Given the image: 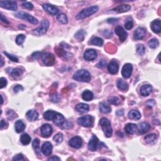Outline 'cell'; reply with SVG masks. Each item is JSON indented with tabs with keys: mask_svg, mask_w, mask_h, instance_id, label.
I'll return each mask as SVG.
<instances>
[{
	"mask_svg": "<svg viewBox=\"0 0 161 161\" xmlns=\"http://www.w3.org/2000/svg\"><path fill=\"white\" fill-rule=\"evenodd\" d=\"M40 132L42 136L45 138L49 137L53 132L52 127L49 124H44L41 127Z\"/></svg>",
	"mask_w": 161,
	"mask_h": 161,
	"instance_id": "cell-10",
	"label": "cell"
},
{
	"mask_svg": "<svg viewBox=\"0 0 161 161\" xmlns=\"http://www.w3.org/2000/svg\"><path fill=\"white\" fill-rule=\"evenodd\" d=\"M98 6H92L91 7L87 8L80 11L79 13L77 15L76 18L78 20H82V19L89 17L90 16L95 14L98 10Z\"/></svg>",
	"mask_w": 161,
	"mask_h": 161,
	"instance_id": "cell-2",
	"label": "cell"
},
{
	"mask_svg": "<svg viewBox=\"0 0 161 161\" xmlns=\"http://www.w3.org/2000/svg\"><path fill=\"white\" fill-rule=\"evenodd\" d=\"M15 17L20 19H23V20H27L28 22H30V23L34 25H37L38 23V21L36 18H35L34 17H33V16L29 15L28 13H25L23 11H20L17 13H16Z\"/></svg>",
	"mask_w": 161,
	"mask_h": 161,
	"instance_id": "cell-6",
	"label": "cell"
},
{
	"mask_svg": "<svg viewBox=\"0 0 161 161\" xmlns=\"http://www.w3.org/2000/svg\"><path fill=\"white\" fill-rule=\"evenodd\" d=\"M57 20L62 24H66L68 22V19H67V16L64 13H60L57 15Z\"/></svg>",
	"mask_w": 161,
	"mask_h": 161,
	"instance_id": "cell-36",
	"label": "cell"
},
{
	"mask_svg": "<svg viewBox=\"0 0 161 161\" xmlns=\"http://www.w3.org/2000/svg\"><path fill=\"white\" fill-rule=\"evenodd\" d=\"M74 79L78 80L79 82L83 83H89L91 79V77L90 73L88 70L85 69L79 70L76 71L73 76Z\"/></svg>",
	"mask_w": 161,
	"mask_h": 161,
	"instance_id": "cell-1",
	"label": "cell"
},
{
	"mask_svg": "<svg viewBox=\"0 0 161 161\" xmlns=\"http://www.w3.org/2000/svg\"><path fill=\"white\" fill-rule=\"evenodd\" d=\"M151 29L154 33L158 34L160 33L161 31V21L159 19L154 20L150 25Z\"/></svg>",
	"mask_w": 161,
	"mask_h": 161,
	"instance_id": "cell-21",
	"label": "cell"
},
{
	"mask_svg": "<svg viewBox=\"0 0 161 161\" xmlns=\"http://www.w3.org/2000/svg\"><path fill=\"white\" fill-rule=\"evenodd\" d=\"M60 160V159L59 158V157H58L57 156H53L48 159V160Z\"/></svg>",
	"mask_w": 161,
	"mask_h": 161,
	"instance_id": "cell-60",
	"label": "cell"
},
{
	"mask_svg": "<svg viewBox=\"0 0 161 161\" xmlns=\"http://www.w3.org/2000/svg\"><path fill=\"white\" fill-rule=\"evenodd\" d=\"M93 96H94L93 93L91 91H89V90L85 91L82 94V98L84 100L86 101H89L92 100L93 99Z\"/></svg>",
	"mask_w": 161,
	"mask_h": 161,
	"instance_id": "cell-32",
	"label": "cell"
},
{
	"mask_svg": "<svg viewBox=\"0 0 161 161\" xmlns=\"http://www.w3.org/2000/svg\"><path fill=\"white\" fill-rule=\"evenodd\" d=\"M53 140L56 142V143L60 144L62 142L63 140V135L61 133H57L53 138Z\"/></svg>",
	"mask_w": 161,
	"mask_h": 161,
	"instance_id": "cell-44",
	"label": "cell"
},
{
	"mask_svg": "<svg viewBox=\"0 0 161 161\" xmlns=\"http://www.w3.org/2000/svg\"><path fill=\"white\" fill-rule=\"evenodd\" d=\"M0 6L5 9H9L11 11L17 10V4L14 1H1Z\"/></svg>",
	"mask_w": 161,
	"mask_h": 161,
	"instance_id": "cell-8",
	"label": "cell"
},
{
	"mask_svg": "<svg viewBox=\"0 0 161 161\" xmlns=\"http://www.w3.org/2000/svg\"><path fill=\"white\" fill-rule=\"evenodd\" d=\"M1 20L6 24H9V22L8 21V20L3 16V14H1Z\"/></svg>",
	"mask_w": 161,
	"mask_h": 161,
	"instance_id": "cell-58",
	"label": "cell"
},
{
	"mask_svg": "<svg viewBox=\"0 0 161 161\" xmlns=\"http://www.w3.org/2000/svg\"><path fill=\"white\" fill-rule=\"evenodd\" d=\"M99 140L98 137L95 136V135H93L91 139H90L89 143H88V149L93 152H95L97 149V147L98 146Z\"/></svg>",
	"mask_w": 161,
	"mask_h": 161,
	"instance_id": "cell-15",
	"label": "cell"
},
{
	"mask_svg": "<svg viewBox=\"0 0 161 161\" xmlns=\"http://www.w3.org/2000/svg\"><path fill=\"white\" fill-rule=\"evenodd\" d=\"M128 118L131 120H138L141 118V114L140 113L138 110H135V109H132L129 111L128 114Z\"/></svg>",
	"mask_w": 161,
	"mask_h": 161,
	"instance_id": "cell-28",
	"label": "cell"
},
{
	"mask_svg": "<svg viewBox=\"0 0 161 161\" xmlns=\"http://www.w3.org/2000/svg\"><path fill=\"white\" fill-rule=\"evenodd\" d=\"M42 60L43 63L47 66H53L55 63L54 56L51 53L47 52L45 53L42 56Z\"/></svg>",
	"mask_w": 161,
	"mask_h": 161,
	"instance_id": "cell-7",
	"label": "cell"
},
{
	"mask_svg": "<svg viewBox=\"0 0 161 161\" xmlns=\"http://www.w3.org/2000/svg\"><path fill=\"white\" fill-rule=\"evenodd\" d=\"M131 9V6L128 5H119L112 9V11H116L117 13H124L129 11Z\"/></svg>",
	"mask_w": 161,
	"mask_h": 161,
	"instance_id": "cell-26",
	"label": "cell"
},
{
	"mask_svg": "<svg viewBox=\"0 0 161 161\" xmlns=\"http://www.w3.org/2000/svg\"><path fill=\"white\" fill-rule=\"evenodd\" d=\"M69 145L74 149H79L83 145V139L79 136L74 137L69 140Z\"/></svg>",
	"mask_w": 161,
	"mask_h": 161,
	"instance_id": "cell-12",
	"label": "cell"
},
{
	"mask_svg": "<svg viewBox=\"0 0 161 161\" xmlns=\"http://www.w3.org/2000/svg\"><path fill=\"white\" fill-rule=\"evenodd\" d=\"M107 65V62L105 60H101L98 64V67L99 68H103Z\"/></svg>",
	"mask_w": 161,
	"mask_h": 161,
	"instance_id": "cell-55",
	"label": "cell"
},
{
	"mask_svg": "<svg viewBox=\"0 0 161 161\" xmlns=\"http://www.w3.org/2000/svg\"><path fill=\"white\" fill-rule=\"evenodd\" d=\"M144 140L147 144H154L157 140V135L154 133H151L144 137Z\"/></svg>",
	"mask_w": 161,
	"mask_h": 161,
	"instance_id": "cell-33",
	"label": "cell"
},
{
	"mask_svg": "<svg viewBox=\"0 0 161 161\" xmlns=\"http://www.w3.org/2000/svg\"><path fill=\"white\" fill-rule=\"evenodd\" d=\"M41 54H42L41 52H34L32 55V59H38V58L40 56Z\"/></svg>",
	"mask_w": 161,
	"mask_h": 161,
	"instance_id": "cell-57",
	"label": "cell"
},
{
	"mask_svg": "<svg viewBox=\"0 0 161 161\" xmlns=\"http://www.w3.org/2000/svg\"><path fill=\"white\" fill-rule=\"evenodd\" d=\"M55 113H56V112L52 110H48L44 113V115H43L44 118L46 119V120H48V121L52 120Z\"/></svg>",
	"mask_w": 161,
	"mask_h": 161,
	"instance_id": "cell-35",
	"label": "cell"
},
{
	"mask_svg": "<svg viewBox=\"0 0 161 161\" xmlns=\"http://www.w3.org/2000/svg\"><path fill=\"white\" fill-rule=\"evenodd\" d=\"M90 42H91V44L95 45V46H102L103 44V39H101V38L94 37L92 38Z\"/></svg>",
	"mask_w": 161,
	"mask_h": 161,
	"instance_id": "cell-37",
	"label": "cell"
},
{
	"mask_svg": "<svg viewBox=\"0 0 161 161\" xmlns=\"http://www.w3.org/2000/svg\"><path fill=\"white\" fill-rule=\"evenodd\" d=\"M115 34H117L119 38H120V40L121 42H124L125 40L127 39L128 34L127 32L125 31L124 29L120 26H118L115 28Z\"/></svg>",
	"mask_w": 161,
	"mask_h": 161,
	"instance_id": "cell-14",
	"label": "cell"
},
{
	"mask_svg": "<svg viewBox=\"0 0 161 161\" xmlns=\"http://www.w3.org/2000/svg\"><path fill=\"white\" fill-rule=\"evenodd\" d=\"M99 125H100L102 130L103 131L105 136L108 138L111 137L113 133V130L110 121L107 118H102L99 120Z\"/></svg>",
	"mask_w": 161,
	"mask_h": 161,
	"instance_id": "cell-3",
	"label": "cell"
},
{
	"mask_svg": "<svg viewBox=\"0 0 161 161\" xmlns=\"http://www.w3.org/2000/svg\"><path fill=\"white\" fill-rule=\"evenodd\" d=\"M152 91V87L150 85H146L140 88V94L143 96H148Z\"/></svg>",
	"mask_w": 161,
	"mask_h": 161,
	"instance_id": "cell-22",
	"label": "cell"
},
{
	"mask_svg": "<svg viewBox=\"0 0 161 161\" xmlns=\"http://www.w3.org/2000/svg\"><path fill=\"white\" fill-rule=\"evenodd\" d=\"M118 88L122 91H127L128 89V85L127 83L122 79H118L117 81Z\"/></svg>",
	"mask_w": 161,
	"mask_h": 161,
	"instance_id": "cell-31",
	"label": "cell"
},
{
	"mask_svg": "<svg viewBox=\"0 0 161 161\" xmlns=\"http://www.w3.org/2000/svg\"><path fill=\"white\" fill-rule=\"evenodd\" d=\"M146 105L147 107L149 108H152L154 105H155V101L154 99H150L146 103Z\"/></svg>",
	"mask_w": 161,
	"mask_h": 161,
	"instance_id": "cell-56",
	"label": "cell"
},
{
	"mask_svg": "<svg viewBox=\"0 0 161 161\" xmlns=\"http://www.w3.org/2000/svg\"><path fill=\"white\" fill-rule=\"evenodd\" d=\"M0 85H1V86H0L1 89L6 86V85H7V80L5 78H1V79H0Z\"/></svg>",
	"mask_w": 161,
	"mask_h": 161,
	"instance_id": "cell-50",
	"label": "cell"
},
{
	"mask_svg": "<svg viewBox=\"0 0 161 161\" xmlns=\"http://www.w3.org/2000/svg\"><path fill=\"white\" fill-rule=\"evenodd\" d=\"M38 116H39V115H38V112L35 110H33V109L28 111L26 113L27 118L30 121L37 120L38 118Z\"/></svg>",
	"mask_w": 161,
	"mask_h": 161,
	"instance_id": "cell-24",
	"label": "cell"
},
{
	"mask_svg": "<svg viewBox=\"0 0 161 161\" xmlns=\"http://www.w3.org/2000/svg\"><path fill=\"white\" fill-rule=\"evenodd\" d=\"M150 125L147 122H142L140 123L138 126V131L140 134H144L147 133L150 130Z\"/></svg>",
	"mask_w": 161,
	"mask_h": 161,
	"instance_id": "cell-20",
	"label": "cell"
},
{
	"mask_svg": "<svg viewBox=\"0 0 161 161\" xmlns=\"http://www.w3.org/2000/svg\"><path fill=\"white\" fill-rule=\"evenodd\" d=\"M32 146H33V148L37 153L38 152H39V151H40V140H38V138H35V139L33 141V143H32Z\"/></svg>",
	"mask_w": 161,
	"mask_h": 161,
	"instance_id": "cell-41",
	"label": "cell"
},
{
	"mask_svg": "<svg viewBox=\"0 0 161 161\" xmlns=\"http://www.w3.org/2000/svg\"><path fill=\"white\" fill-rule=\"evenodd\" d=\"M6 114H7L8 118L10 120H13V119L18 117L17 113H16L14 111L11 110V109H9V110H8L7 111V113H6Z\"/></svg>",
	"mask_w": 161,
	"mask_h": 161,
	"instance_id": "cell-45",
	"label": "cell"
},
{
	"mask_svg": "<svg viewBox=\"0 0 161 161\" xmlns=\"http://www.w3.org/2000/svg\"><path fill=\"white\" fill-rule=\"evenodd\" d=\"M84 59L86 60L91 61L95 60L98 56V53L95 49H87L84 53Z\"/></svg>",
	"mask_w": 161,
	"mask_h": 161,
	"instance_id": "cell-11",
	"label": "cell"
},
{
	"mask_svg": "<svg viewBox=\"0 0 161 161\" xmlns=\"http://www.w3.org/2000/svg\"><path fill=\"white\" fill-rule=\"evenodd\" d=\"M15 131L17 133H21L23 131L25 128V125L21 120H18L15 122Z\"/></svg>",
	"mask_w": 161,
	"mask_h": 161,
	"instance_id": "cell-30",
	"label": "cell"
},
{
	"mask_svg": "<svg viewBox=\"0 0 161 161\" xmlns=\"http://www.w3.org/2000/svg\"><path fill=\"white\" fill-rule=\"evenodd\" d=\"M137 130V125L134 123H128L125 125V130L128 134H134Z\"/></svg>",
	"mask_w": 161,
	"mask_h": 161,
	"instance_id": "cell-25",
	"label": "cell"
},
{
	"mask_svg": "<svg viewBox=\"0 0 161 161\" xmlns=\"http://www.w3.org/2000/svg\"><path fill=\"white\" fill-rule=\"evenodd\" d=\"M1 104L2 105V104H3V98L2 95H1Z\"/></svg>",
	"mask_w": 161,
	"mask_h": 161,
	"instance_id": "cell-63",
	"label": "cell"
},
{
	"mask_svg": "<svg viewBox=\"0 0 161 161\" xmlns=\"http://www.w3.org/2000/svg\"><path fill=\"white\" fill-rule=\"evenodd\" d=\"M52 120L54 121V123L56 124L57 126L61 127L62 126L63 124L64 123V122H65V118H64V117L62 114L56 112V113H55L54 116Z\"/></svg>",
	"mask_w": 161,
	"mask_h": 161,
	"instance_id": "cell-16",
	"label": "cell"
},
{
	"mask_svg": "<svg viewBox=\"0 0 161 161\" xmlns=\"http://www.w3.org/2000/svg\"><path fill=\"white\" fill-rule=\"evenodd\" d=\"M133 70V66L131 64L127 63L125 64L123 66V68L121 70V74L123 77L125 79L129 78L132 74Z\"/></svg>",
	"mask_w": 161,
	"mask_h": 161,
	"instance_id": "cell-9",
	"label": "cell"
},
{
	"mask_svg": "<svg viewBox=\"0 0 161 161\" xmlns=\"http://www.w3.org/2000/svg\"><path fill=\"white\" fill-rule=\"evenodd\" d=\"M9 70H7V72L10 74L13 78H18L22 76L23 71L20 68H15V69H10Z\"/></svg>",
	"mask_w": 161,
	"mask_h": 161,
	"instance_id": "cell-23",
	"label": "cell"
},
{
	"mask_svg": "<svg viewBox=\"0 0 161 161\" xmlns=\"http://www.w3.org/2000/svg\"><path fill=\"white\" fill-rule=\"evenodd\" d=\"M117 20H118V19L112 18H109V19H108L107 21L108 22V23H115V22H116V21H117Z\"/></svg>",
	"mask_w": 161,
	"mask_h": 161,
	"instance_id": "cell-59",
	"label": "cell"
},
{
	"mask_svg": "<svg viewBox=\"0 0 161 161\" xmlns=\"http://www.w3.org/2000/svg\"><path fill=\"white\" fill-rule=\"evenodd\" d=\"M25 38H26L25 35H24L23 34L18 35L17 37V38H16V40H15L16 43H17V44H18V45H21L24 42Z\"/></svg>",
	"mask_w": 161,
	"mask_h": 161,
	"instance_id": "cell-43",
	"label": "cell"
},
{
	"mask_svg": "<svg viewBox=\"0 0 161 161\" xmlns=\"http://www.w3.org/2000/svg\"><path fill=\"white\" fill-rule=\"evenodd\" d=\"M117 115L118 116V117H121V116H122L123 115V109H120V110H118L117 111Z\"/></svg>",
	"mask_w": 161,
	"mask_h": 161,
	"instance_id": "cell-61",
	"label": "cell"
},
{
	"mask_svg": "<svg viewBox=\"0 0 161 161\" xmlns=\"http://www.w3.org/2000/svg\"><path fill=\"white\" fill-rule=\"evenodd\" d=\"M148 44H149V46L151 49H156V48L159 46V40L156 39V38H152V39L149 41Z\"/></svg>",
	"mask_w": 161,
	"mask_h": 161,
	"instance_id": "cell-38",
	"label": "cell"
},
{
	"mask_svg": "<svg viewBox=\"0 0 161 161\" xmlns=\"http://www.w3.org/2000/svg\"><path fill=\"white\" fill-rule=\"evenodd\" d=\"M85 35H86L85 31H84L83 30H79L75 34V38L79 41H83L84 39H85Z\"/></svg>",
	"mask_w": 161,
	"mask_h": 161,
	"instance_id": "cell-39",
	"label": "cell"
},
{
	"mask_svg": "<svg viewBox=\"0 0 161 161\" xmlns=\"http://www.w3.org/2000/svg\"><path fill=\"white\" fill-rule=\"evenodd\" d=\"M49 27V21L46 20H44L41 22L40 26L38 28L34 30L32 33H33L34 35H37V36L43 35L46 33Z\"/></svg>",
	"mask_w": 161,
	"mask_h": 161,
	"instance_id": "cell-5",
	"label": "cell"
},
{
	"mask_svg": "<svg viewBox=\"0 0 161 161\" xmlns=\"http://www.w3.org/2000/svg\"><path fill=\"white\" fill-rule=\"evenodd\" d=\"M108 101L109 103L114 105H118L120 103V99H119L118 98L116 97V96H111V97L108 98Z\"/></svg>",
	"mask_w": 161,
	"mask_h": 161,
	"instance_id": "cell-40",
	"label": "cell"
},
{
	"mask_svg": "<svg viewBox=\"0 0 161 161\" xmlns=\"http://www.w3.org/2000/svg\"><path fill=\"white\" fill-rule=\"evenodd\" d=\"M8 126V122L6 121L5 120H1V124H0L1 130H3V129H5V128H7Z\"/></svg>",
	"mask_w": 161,
	"mask_h": 161,
	"instance_id": "cell-52",
	"label": "cell"
},
{
	"mask_svg": "<svg viewBox=\"0 0 161 161\" xmlns=\"http://www.w3.org/2000/svg\"><path fill=\"white\" fill-rule=\"evenodd\" d=\"M4 54L6 55V57H8L9 59H10L11 61H13V62H18V58L13 56V55H12V54H9L8 53H7L6 52H4Z\"/></svg>",
	"mask_w": 161,
	"mask_h": 161,
	"instance_id": "cell-47",
	"label": "cell"
},
{
	"mask_svg": "<svg viewBox=\"0 0 161 161\" xmlns=\"http://www.w3.org/2000/svg\"><path fill=\"white\" fill-rule=\"evenodd\" d=\"M133 21H127L126 23L125 24V28L127 29V30H130L133 28Z\"/></svg>",
	"mask_w": 161,
	"mask_h": 161,
	"instance_id": "cell-49",
	"label": "cell"
},
{
	"mask_svg": "<svg viewBox=\"0 0 161 161\" xmlns=\"http://www.w3.org/2000/svg\"><path fill=\"white\" fill-rule=\"evenodd\" d=\"M23 88L21 85H17L13 88V91L14 93H17L20 91H23Z\"/></svg>",
	"mask_w": 161,
	"mask_h": 161,
	"instance_id": "cell-53",
	"label": "cell"
},
{
	"mask_svg": "<svg viewBox=\"0 0 161 161\" xmlns=\"http://www.w3.org/2000/svg\"><path fill=\"white\" fill-rule=\"evenodd\" d=\"M22 7L25 8V9H32L34 8V5L32 3L30 2H23L22 3Z\"/></svg>",
	"mask_w": 161,
	"mask_h": 161,
	"instance_id": "cell-48",
	"label": "cell"
},
{
	"mask_svg": "<svg viewBox=\"0 0 161 161\" xmlns=\"http://www.w3.org/2000/svg\"><path fill=\"white\" fill-rule=\"evenodd\" d=\"M60 96L57 93H55L50 96V100L54 103H57L60 101Z\"/></svg>",
	"mask_w": 161,
	"mask_h": 161,
	"instance_id": "cell-46",
	"label": "cell"
},
{
	"mask_svg": "<svg viewBox=\"0 0 161 161\" xmlns=\"http://www.w3.org/2000/svg\"><path fill=\"white\" fill-rule=\"evenodd\" d=\"M53 149L52 145L49 142H46L42 146L41 151L44 155L46 156H49L52 154Z\"/></svg>",
	"mask_w": 161,
	"mask_h": 161,
	"instance_id": "cell-13",
	"label": "cell"
},
{
	"mask_svg": "<svg viewBox=\"0 0 161 161\" xmlns=\"http://www.w3.org/2000/svg\"><path fill=\"white\" fill-rule=\"evenodd\" d=\"M89 109V106L85 103H79L76 107V110L80 113H85Z\"/></svg>",
	"mask_w": 161,
	"mask_h": 161,
	"instance_id": "cell-27",
	"label": "cell"
},
{
	"mask_svg": "<svg viewBox=\"0 0 161 161\" xmlns=\"http://www.w3.org/2000/svg\"><path fill=\"white\" fill-rule=\"evenodd\" d=\"M146 34V30L143 27H138L135 30L133 37L135 40L143 39Z\"/></svg>",
	"mask_w": 161,
	"mask_h": 161,
	"instance_id": "cell-17",
	"label": "cell"
},
{
	"mask_svg": "<svg viewBox=\"0 0 161 161\" xmlns=\"http://www.w3.org/2000/svg\"><path fill=\"white\" fill-rule=\"evenodd\" d=\"M119 66L118 63L115 60L111 61L108 66V70L111 74H115L118 71Z\"/></svg>",
	"mask_w": 161,
	"mask_h": 161,
	"instance_id": "cell-19",
	"label": "cell"
},
{
	"mask_svg": "<svg viewBox=\"0 0 161 161\" xmlns=\"http://www.w3.org/2000/svg\"><path fill=\"white\" fill-rule=\"evenodd\" d=\"M56 50H57L56 52H57V54L59 55V56L62 57V56H64V55L66 54V52L63 49H60V48H57Z\"/></svg>",
	"mask_w": 161,
	"mask_h": 161,
	"instance_id": "cell-54",
	"label": "cell"
},
{
	"mask_svg": "<svg viewBox=\"0 0 161 161\" xmlns=\"http://www.w3.org/2000/svg\"><path fill=\"white\" fill-rule=\"evenodd\" d=\"M13 160H15V161H20V160H24V157L23 154H17V156H15L13 158Z\"/></svg>",
	"mask_w": 161,
	"mask_h": 161,
	"instance_id": "cell-51",
	"label": "cell"
},
{
	"mask_svg": "<svg viewBox=\"0 0 161 161\" xmlns=\"http://www.w3.org/2000/svg\"><path fill=\"white\" fill-rule=\"evenodd\" d=\"M78 123L84 127H91L94 123V118L91 115H86L78 119Z\"/></svg>",
	"mask_w": 161,
	"mask_h": 161,
	"instance_id": "cell-4",
	"label": "cell"
},
{
	"mask_svg": "<svg viewBox=\"0 0 161 161\" xmlns=\"http://www.w3.org/2000/svg\"><path fill=\"white\" fill-rule=\"evenodd\" d=\"M99 111L103 113L107 114L111 112V107L108 106L106 103L101 102L99 104Z\"/></svg>",
	"mask_w": 161,
	"mask_h": 161,
	"instance_id": "cell-29",
	"label": "cell"
},
{
	"mask_svg": "<svg viewBox=\"0 0 161 161\" xmlns=\"http://www.w3.org/2000/svg\"><path fill=\"white\" fill-rule=\"evenodd\" d=\"M21 143L24 146H27L31 142V137L30 135L27 133H24L20 137Z\"/></svg>",
	"mask_w": 161,
	"mask_h": 161,
	"instance_id": "cell-34",
	"label": "cell"
},
{
	"mask_svg": "<svg viewBox=\"0 0 161 161\" xmlns=\"http://www.w3.org/2000/svg\"><path fill=\"white\" fill-rule=\"evenodd\" d=\"M3 64H4V61H3V57H1V67L3 66Z\"/></svg>",
	"mask_w": 161,
	"mask_h": 161,
	"instance_id": "cell-62",
	"label": "cell"
},
{
	"mask_svg": "<svg viewBox=\"0 0 161 161\" xmlns=\"http://www.w3.org/2000/svg\"><path fill=\"white\" fill-rule=\"evenodd\" d=\"M137 53L140 55V56H143L146 52V48L142 44H138L137 46Z\"/></svg>",
	"mask_w": 161,
	"mask_h": 161,
	"instance_id": "cell-42",
	"label": "cell"
},
{
	"mask_svg": "<svg viewBox=\"0 0 161 161\" xmlns=\"http://www.w3.org/2000/svg\"><path fill=\"white\" fill-rule=\"evenodd\" d=\"M43 8L49 14L52 15H56L59 12V9L56 6L50 4H44L42 5Z\"/></svg>",
	"mask_w": 161,
	"mask_h": 161,
	"instance_id": "cell-18",
	"label": "cell"
}]
</instances>
